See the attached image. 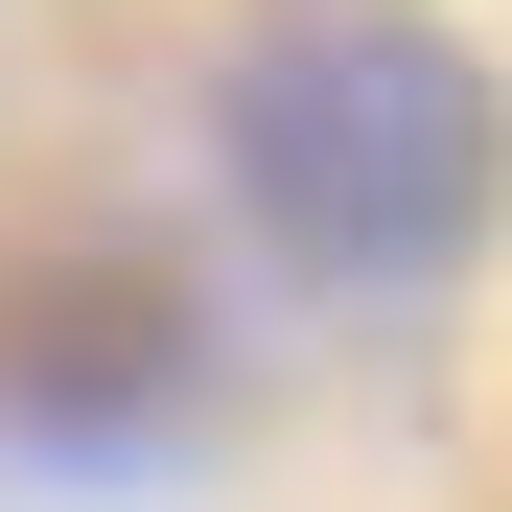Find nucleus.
<instances>
[{
  "mask_svg": "<svg viewBox=\"0 0 512 512\" xmlns=\"http://www.w3.org/2000/svg\"><path fill=\"white\" fill-rule=\"evenodd\" d=\"M210 187L303 303H443L512 233V70L443 0H256L210 47Z\"/></svg>",
  "mask_w": 512,
  "mask_h": 512,
  "instance_id": "nucleus-1",
  "label": "nucleus"
},
{
  "mask_svg": "<svg viewBox=\"0 0 512 512\" xmlns=\"http://www.w3.org/2000/svg\"><path fill=\"white\" fill-rule=\"evenodd\" d=\"M233 396V326L163 233H24L0 256V466L24 489H163Z\"/></svg>",
  "mask_w": 512,
  "mask_h": 512,
  "instance_id": "nucleus-2",
  "label": "nucleus"
}]
</instances>
